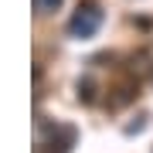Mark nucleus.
<instances>
[{"instance_id": "obj_1", "label": "nucleus", "mask_w": 153, "mask_h": 153, "mask_svg": "<svg viewBox=\"0 0 153 153\" xmlns=\"http://www.w3.org/2000/svg\"><path fill=\"white\" fill-rule=\"evenodd\" d=\"M78 133L61 123H38V146L34 153H68L75 146Z\"/></svg>"}, {"instance_id": "obj_2", "label": "nucleus", "mask_w": 153, "mask_h": 153, "mask_svg": "<svg viewBox=\"0 0 153 153\" xmlns=\"http://www.w3.org/2000/svg\"><path fill=\"white\" fill-rule=\"evenodd\" d=\"M99 27H102V10H99L95 4H82L75 14H71V21H68V34H71L75 41L95 38Z\"/></svg>"}, {"instance_id": "obj_3", "label": "nucleus", "mask_w": 153, "mask_h": 153, "mask_svg": "<svg viewBox=\"0 0 153 153\" xmlns=\"http://www.w3.org/2000/svg\"><path fill=\"white\" fill-rule=\"evenodd\" d=\"M61 7V0H34V10L38 14H55Z\"/></svg>"}, {"instance_id": "obj_4", "label": "nucleus", "mask_w": 153, "mask_h": 153, "mask_svg": "<svg viewBox=\"0 0 153 153\" xmlns=\"http://www.w3.org/2000/svg\"><path fill=\"white\" fill-rule=\"evenodd\" d=\"M78 95H82L85 102H92V82H88V78H85V82H78Z\"/></svg>"}]
</instances>
